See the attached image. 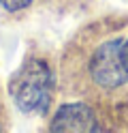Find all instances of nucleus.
<instances>
[{
  "instance_id": "7ed1b4c3",
  "label": "nucleus",
  "mask_w": 128,
  "mask_h": 133,
  "mask_svg": "<svg viewBox=\"0 0 128 133\" xmlns=\"http://www.w3.org/2000/svg\"><path fill=\"white\" fill-rule=\"evenodd\" d=\"M51 131H62V133H88L98 131L96 116L85 103H64L56 112L51 120Z\"/></svg>"
},
{
  "instance_id": "20e7f679",
  "label": "nucleus",
  "mask_w": 128,
  "mask_h": 133,
  "mask_svg": "<svg viewBox=\"0 0 128 133\" xmlns=\"http://www.w3.org/2000/svg\"><path fill=\"white\" fill-rule=\"evenodd\" d=\"M30 2H32V0H0V4H2L6 11H19V9H26Z\"/></svg>"
},
{
  "instance_id": "39448f33",
  "label": "nucleus",
  "mask_w": 128,
  "mask_h": 133,
  "mask_svg": "<svg viewBox=\"0 0 128 133\" xmlns=\"http://www.w3.org/2000/svg\"><path fill=\"white\" fill-rule=\"evenodd\" d=\"M122 58H124V64L128 69V39H126V43H122Z\"/></svg>"
},
{
  "instance_id": "f03ea898",
  "label": "nucleus",
  "mask_w": 128,
  "mask_h": 133,
  "mask_svg": "<svg viewBox=\"0 0 128 133\" xmlns=\"http://www.w3.org/2000/svg\"><path fill=\"white\" fill-rule=\"evenodd\" d=\"M122 43L124 41L119 39L107 41L92 56L90 71L100 88H119L128 82V69L122 58Z\"/></svg>"
},
{
  "instance_id": "f257e3e1",
  "label": "nucleus",
  "mask_w": 128,
  "mask_h": 133,
  "mask_svg": "<svg viewBox=\"0 0 128 133\" xmlns=\"http://www.w3.org/2000/svg\"><path fill=\"white\" fill-rule=\"evenodd\" d=\"M51 86H54V75L49 66L43 60H28L13 75L9 92L21 112L43 114L47 112L51 101Z\"/></svg>"
}]
</instances>
